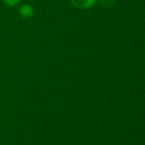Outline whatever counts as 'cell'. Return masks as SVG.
I'll return each instance as SVG.
<instances>
[{
	"label": "cell",
	"mask_w": 145,
	"mask_h": 145,
	"mask_svg": "<svg viewBox=\"0 0 145 145\" xmlns=\"http://www.w3.org/2000/svg\"><path fill=\"white\" fill-rule=\"evenodd\" d=\"M71 1H72V3L75 7L79 8H90L96 2V0H71Z\"/></svg>",
	"instance_id": "obj_1"
},
{
	"label": "cell",
	"mask_w": 145,
	"mask_h": 145,
	"mask_svg": "<svg viewBox=\"0 0 145 145\" xmlns=\"http://www.w3.org/2000/svg\"><path fill=\"white\" fill-rule=\"evenodd\" d=\"M115 0H98V3L102 6L106 7V8L112 7L115 4Z\"/></svg>",
	"instance_id": "obj_3"
},
{
	"label": "cell",
	"mask_w": 145,
	"mask_h": 145,
	"mask_svg": "<svg viewBox=\"0 0 145 145\" xmlns=\"http://www.w3.org/2000/svg\"><path fill=\"white\" fill-rule=\"evenodd\" d=\"M19 11L23 18H30L33 14V8L28 4H24L21 6Z\"/></svg>",
	"instance_id": "obj_2"
},
{
	"label": "cell",
	"mask_w": 145,
	"mask_h": 145,
	"mask_svg": "<svg viewBox=\"0 0 145 145\" xmlns=\"http://www.w3.org/2000/svg\"><path fill=\"white\" fill-rule=\"evenodd\" d=\"M3 2L9 6H15L20 3V0H3Z\"/></svg>",
	"instance_id": "obj_4"
}]
</instances>
